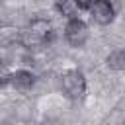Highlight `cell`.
I'll list each match as a JSON object with an SVG mask.
<instances>
[{"label":"cell","instance_id":"1","mask_svg":"<svg viewBox=\"0 0 125 125\" xmlns=\"http://www.w3.org/2000/svg\"><path fill=\"white\" fill-rule=\"evenodd\" d=\"M61 86H62V90H64L66 96H70V98H80V96L84 94V90H86V80H84L82 72H78V70H68V72L62 74Z\"/></svg>","mask_w":125,"mask_h":125},{"label":"cell","instance_id":"2","mask_svg":"<svg viewBox=\"0 0 125 125\" xmlns=\"http://www.w3.org/2000/svg\"><path fill=\"white\" fill-rule=\"evenodd\" d=\"M64 37L66 41L72 45V47H82L88 39V27L82 20H76L72 18L68 23H66V29H64Z\"/></svg>","mask_w":125,"mask_h":125},{"label":"cell","instance_id":"3","mask_svg":"<svg viewBox=\"0 0 125 125\" xmlns=\"http://www.w3.org/2000/svg\"><path fill=\"white\" fill-rule=\"evenodd\" d=\"M90 12H92V18L102 25H107L113 20V6L109 4V0H96Z\"/></svg>","mask_w":125,"mask_h":125},{"label":"cell","instance_id":"4","mask_svg":"<svg viewBox=\"0 0 125 125\" xmlns=\"http://www.w3.org/2000/svg\"><path fill=\"white\" fill-rule=\"evenodd\" d=\"M107 66L111 70H125V51L117 49L113 53H109L107 57Z\"/></svg>","mask_w":125,"mask_h":125},{"label":"cell","instance_id":"5","mask_svg":"<svg viewBox=\"0 0 125 125\" xmlns=\"http://www.w3.org/2000/svg\"><path fill=\"white\" fill-rule=\"evenodd\" d=\"M8 80H10L14 86H21V88H25V86H31V82H33V74H31V72H25V70H20V72L8 76Z\"/></svg>","mask_w":125,"mask_h":125},{"label":"cell","instance_id":"6","mask_svg":"<svg viewBox=\"0 0 125 125\" xmlns=\"http://www.w3.org/2000/svg\"><path fill=\"white\" fill-rule=\"evenodd\" d=\"M94 2L96 0H76V6H80V8H92Z\"/></svg>","mask_w":125,"mask_h":125},{"label":"cell","instance_id":"7","mask_svg":"<svg viewBox=\"0 0 125 125\" xmlns=\"http://www.w3.org/2000/svg\"><path fill=\"white\" fill-rule=\"evenodd\" d=\"M0 82H2V80H0Z\"/></svg>","mask_w":125,"mask_h":125}]
</instances>
